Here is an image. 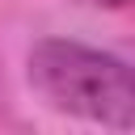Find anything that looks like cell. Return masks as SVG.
<instances>
[{"instance_id": "obj_1", "label": "cell", "mask_w": 135, "mask_h": 135, "mask_svg": "<svg viewBox=\"0 0 135 135\" xmlns=\"http://www.w3.org/2000/svg\"><path fill=\"white\" fill-rule=\"evenodd\" d=\"M30 80L68 114L105 127H135V68L105 51L46 38L30 55Z\"/></svg>"}, {"instance_id": "obj_2", "label": "cell", "mask_w": 135, "mask_h": 135, "mask_svg": "<svg viewBox=\"0 0 135 135\" xmlns=\"http://www.w3.org/2000/svg\"><path fill=\"white\" fill-rule=\"evenodd\" d=\"M89 4H105V8H122V4H135V0H89Z\"/></svg>"}]
</instances>
